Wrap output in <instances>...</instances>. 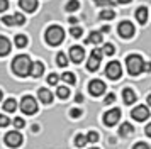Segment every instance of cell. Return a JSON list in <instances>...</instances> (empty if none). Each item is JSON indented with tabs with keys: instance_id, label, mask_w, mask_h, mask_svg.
Here are the masks:
<instances>
[{
	"instance_id": "6da1fadb",
	"label": "cell",
	"mask_w": 151,
	"mask_h": 149,
	"mask_svg": "<svg viewBox=\"0 0 151 149\" xmlns=\"http://www.w3.org/2000/svg\"><path fill=\"white\" fill-rule=\"evenodd\" d=\"M31 66H32V61H31L27 54H19L12 61V71L17 76H22V78L31 74Z\"/></svg>"
},
{
	"instance_id": "7a4b0ae2",
	"label": "cell",
	"mask_w": 151,
	"mask_h": 149,
	"mask_svg": "<svg viewBox=\"0 0 151 149\" xmlns=\"http://www.w3.org/2000/svg\"><path fill=\"white\" fill-rule=\"evenodd\" d=\"M126 66H127V71L132 76H137L139 73H143V66H144V61L139 54H129L126 58Z\"/></svg>"
},
{
	"instance_id": "3957f363",
	"label": "cell",
	"mask_w": 151,
	"mask_h": 149,
	"mask_svg": "<svg viewBox=\"0 0 151 149\" xmlns=\"http://www.w3.org/2000/svg\"><path fill=\"white\" fill-rule=\"evenodd\" d=\"M44 37H46V42H48V44L58 46V44H61L63 39H65V31H63L60 26H51V27H48Z\"/></svg>"
},
{
	"instance_id": "277c9868",
	"label": "cell",
	"mask_w": 151,
	"mask_h": 149,
	"mask_svg": "<svg viewBox=\"0 0 151 149\" xmlns=\"http://www.w3.org/2000/svg\"><path fill=\"white\" fill-rule=\"evenodd\" d=\"M21 110H22L26 115L36 114V112H37V102L34 100V97L26 95V97L21 100Z\"/></svg>"
},
{
	"instance_id": "5b68a950",
	"label": "cell",
	"mask_w": 151,
	"mask_h": 149,
	"mask_svg": "<svg viewBox=\"0 0 151 149\" xmlns=\"http://www.w3.org/2000/svg\"><path fill=\"white\" fill-rule=\"evenodd\" d=\"M102 49H99V47H95L92 53H90V58H88V63H87V69L88 71H97L99 69V66H100V61H102Z\"/></svg>"
},
{
	"instance_id": "8992f818",
	"label": "cell",
	"mask_w": 151,
	"mask_h": 149,
	"mask_svg": "<svg viewBox=\"0 0 151 149\" xmlns=\"http://www.w3.org/2000/svg\"><path fill=\"white\" fill-rule=\"evenodd\" d=\"M122 74V66L119 61H110L107 68H105V76L110 78V80H119Z\"/></svg>"
},
{
	"instance_id": "52a82bcc",
	"label": "cell",
	"mask_w": 151,
	"mask_h": 149,
	"mask_svg": "<svg viewBox=\"0 0 151 149\" xmlns=\"http://www.w3.org/2000/svg\"><path fill=\"white\" fill-rule=\"evenodd\" d=\"M131 117L137 122H144L148 117H150V108L146 107V105H137L131 110Z\"/></svg>"
},
{
	"instance_id": "ba28073f",
	"label": "cell",
	"mask_w": 151,
	"mask_h": 149,
	"mask_svg": "<svg viewBox=\"0 0 151 149\" xmlns=\"http://www.w3.org/2000/svg\"><path fill=\"white\" fill-rule=\"evenodd\" d=\"M5 144H7L9 148H19L22 144V135L17 132V130H10V132H7L5 134Z\"/></svg>"
},
{
	"instance_id": "9c48e42d",
	"label": "cell",
	"mask_w": 151,
	"mask_h": 149,
	"mask_svg": "<svg viewBox=\"0 0 151 149\" xmlns=\"http://www.w3.org/2000/svg\"><path fill=\"white\" fill-rule=\"evenodd\" d=\"M119 119H121V110L119 108H112L109 112H105V115H104V124L112 127V125H116L117 122H119Z\"/></svg>"
},
{
	"instance_id": "30bf717a",
	"label": "cell",
	"mask_w": 151,
	"mask_h": 149,
	"mask_svg": "<svg viewBox=\"0 0 151 149\" xmlns=\"http://www.w3.org/2000/svg\"><path fill=\"white\" fill-rule=\"evenodd\" d=\"M88 92L90 95H93V97H100V95L105 92V83L102 80H92L88 83Z\"/></svg>"
},
{
	"instance_id": "8fae6325",
	"label": "cell",
	"mask_w": 151,
	"mask_h": 149,
	"mask_svg": "<svg viewBox=\"0 0 151 149\" xmlns=\"http://www.w3.org/2000/svg\"><path fill=\"white\" fill-rule=\"evenodd\" d=\"M132 34H134V26L129 20H122L119 24V36L124 39H129V37H132Z\"/></svg>"
},
{
	"instance_id": "7c38bea8",
	"label": "cell",
	"mask_w": 151,
	"mask_h": 149,
	"mask_svg": "<svg viewBox=\"0 0 151 149\" xmlns=\"http://www.w3.org/2000/svg\"><path fill=\"white\" fill-rule=\"evenodd\" d=\"M83 56H85V51H83L82 46L70 47V59L73 61V63H80L83 59Z\"/></svg>"
},
{
	"instance_id": "4fadbf2b",
	"label": "cell",
	"mask_w": 151,
	"mask_h": 149,
	"mask_svg": "<svg viewBox=\"0 0 151 149\" xmlns=\"http://www.w3.org/2000/svg\"><path fill=\"white\" fill-rule=\"evenodd\" d=\"M136 93H134V90H131V88H124L122 90V100L126 105H132L134 102H136Z\"/></svg>"
},
{
	"instance_id": "5bb4252c",
	"label": "cell",
	"mask_w": 151,
	"mask_h": 149,
	"mask_svg": "<svg viewBox=\"0 0 151 149\" xmlns=\"http://www.w3.org/2000/svg\"><path fill=\"white\" fill-rule=\"evenodd\" d=\"M37 97H39V100L42 103H51L53 102V93L49 92L48 88H39L37 90Z\"/></svg>"
},
{
	"instance_id": "9a60e30c",
	"label": "cell",
	"mask_w": 151,
	"mask_h": 149,
	"mask_svg": "<svg viewBox=\"0 0 151 149\" xmlns=\"http://www.w3.org/2000/svg\"><path fill=\"white\" fill-rule=\"evenodd\" d=\"M19 5L26 12H34L36 9H37V0H21Z\"/></svg>"
},
{
	"instance_id": "2e32d148",
	"label": "cell",
	"mask_w": 151,
	"mask_h": 149,
	"mask_svg": "<svg viewBox=\"0 0 151 149\" xmlns=\"http://www.w3.org/2000/svg\"><path fill=\"white\" fill-rule=\"evenodd\" d=\"M42 73H44V64H42L41 61H36V63H32V66H31V76L39 78Z\"/></svg>"
},
{
	"instance_id": "e0dca14e",
	"label": "cell",
	"mask_w": 151,
	"mask_h": 149,
	"mask_svg": "<svg viewBox=\"0 0 151 149\" xmlns=\"http://www.w3.org/2000/svg\"><path fill=\"white\" fill-rule=\"evenodd\" d=\"M9 53H10V41L0 36V56H7Z\"/></svg>"
},
{
	"instance_id": "ac0fdd59",
	"label": "cell",
	"mask_w": 151,
	"mask_h": 149,
	"mask_svg": "<svg viewBox=\"0 0 151 149\" xmlns=\"http://www.w3.org/2000/svg\"><path fill=\"white\" fill-rule=\"evenodd\" d=\"M132 132H134V127H132L131 124H127V122H124L122 125L119 127V135H121V137H129Z\"/></svg>"
},
{
	"instance_id": "d6986e66",
	"label": "cell",
	"mask_w": 151,
	"mask_h": 149,
	"mask_svg": "<svg viewBox=\"0 0 151 149\" xmlns=\"http://www.w3.org/2000/svg\"><path fill=\"white\" fill-rule=\"evenodd\" d=\"M136 19L139 24H146V20H148V9L146 7H139L136 10Z\"/></svg>"
},
{
	"instance_id": "ffe728a7",
	"label": "cell",
	"mask_w": 151,
	"mask_h": 149,
	"mask_svg": "<svg viewBox=\"0 0 151 149\" xmlns=\"http://www.w3.org/2000/svg\"><path fill=\"white\" fill-rule=\"evenodd\" d=\"M104 41V37H102V32H90V36L87 37V42H90V44H100Z\"/></svg>"
},
{
	"instance_id": "44dd1931",
	"label": "cell",
	"mask_w": 151,
	"mask_h": 149,
	"mask_svg": "<svg viewBox=\"0 0 151 149\" xmlns=\"http://www.w3.org/2000/svg\"><path fill=\"white\" fill-rule=\"evenodd\" d=\"M15 108H17V102L14 98H7L4 102V110L5 112H15Z\"/></svg>"
},
{
	"instance_id": "7402d4cb",
	"label": "cell",
	"mask_w": 151,
	"mask_h": 149,
	"mask_svg": "<svg viewBox=\"0 0 151 149\" xmlns=\"http://www.w3.org/2000/svg\"><path fill=\"white\" fill-rule=\"evenodd\" d=\"M114 17H116V12H114V10H110V9H105V10L100 12V19H102V20H112Z\"/></svg>"
},
{
	"instance_id": "603a6c76",
	"label": "cell",
	"mask_w": 151,
	"mask_h": 149,
	"mask_svg": "<svg viewBox=\"0 0 151 149\" xmlns=\"http://www.w3.org/2000/svg\"><path fill=\"white\" fill-rule=\"evenodd\" d=\"M56 63H58V66L65 68L66 64H68V58H66V54L65 53H58V56H56Z\"/></svg>"
},
{
	"instance_id": "cb8c5ba5",
	"label": "cell",
	"mask_w": 151,
	"mask_h": 149,
	"mask_svg": "<svg viewBox=\"0 0 151 149\" xmlns=\"http://www.w3.org/2000/svg\"><path fill=\"white\" fill-rule=\"evenodd\" d=\"M61 78H63L65 81H66V83H70V85H75V83H76L75 74H73V73H70V71H65V73L61 74Z\"/></svg>"
},
{
	"instance_id": "d4e9b609",
	"label": "cell",
	"mask_w": 151,
	"mask_h": 149,
	"mask_svg": "<svg viewBox=\"0 0 151 149\" xmlns=\"http://www.w3.org/2000/svg\"><path fill=\"white\" fill-rule=\"evenodd\" d=\"M26 44H27V37H26L24 34L15 36V46L17 47H26Z\"/></svg>"
},
{
	"instance_id": "484cf974",
	"label": "cell",
	"mask_w": 151,
	"mask_h": 149,
	"mask_svg": "<svg viewBox=\"0 0 151 149\" xmlns=\"http://www.w3.org/2000/svg\"><path fill=\"white\" fill-rule=\"evenodd\" d=\"M56 95H58L60 98H63V100H65V98H68V97H70V90H68L66 87H58V90H56Z\"/></svg>"
},
{
	"instance_id": "4316f807",
	"label": "cell",
	"mask_w": 151,
	"mask_h": 149,
	"mask_svg": "<svg viewBox=\"0 0 151 149\" xmlns=\"http://www.w3.org/2000/svg\"><path fill=\"white\" fill-rule=\"evenodd\" d=\"M87 135H83V134H76L75 137V144H76V148H83L85 144H87Z\"/></svg>"
},
{
	"instance_id": "83f0119b",
	"label": "cell",
	"mask_w": 151,
	"mask_h": 149,
	"mask_svg": "<svg viewBox=\"0 0 151 149\" xmlns=\"http://www.w3.org/2000/svg\"><path fill=\"white\" fill-rule=\"evenodd\" d=\"M78 7H80L78 0H70L68 4H66V10L68 12H75V10H78Z\"/></svg>"
},
{
	"instance_id": "f1b7e54d",
	"label": "cell",
	"mask_w": 151,
	"mask_h": 149,
	"mask_svg": "<svg viewBox=\"0 0 151 149\" xmlns=\"http://www.w3.org/2000/svg\"><path fill=\"white\" fill-rule=\"evenodd\" d=\"M102 53H104V54H107V56H112V54L116 53V47L112 46L110 42H107V44H104V47H102Z\"/></svg>"
},
{
	"instance_id": "f546056e",
	"label": "cell",
	"mask_w": 151,
	"mask_h": 149,
	"mask_svg": "<svg viewBox=\"0 0 151 149\" xmlns=\"http://www.w3.org/2000/svg\"><path fill=\"white\" fill-rule=\"evenodd\" d=\"M70 34H71L73 37H76V39H78V37L83 34V29H82V27H78V26H73L71 29H70Z\"/></svg>"
},
{
	"instance_id": "4dcf8cb0",
	"label": "cell",
	"mask_w": 151,
	"mask_h": 149,
	"mask_svg": "<svg viewBox=\"0 0 151 149\" xmlns=\"http://www.w3.org/2000/svg\"><path fill=\"white\" fill-rule=\"evenodd\" d=\"M12 17H14V22H15V26H22V24H24V22H26V19H24V15H22V14H14V15H12Z\"/></svg>"
},
{
	"instance_id": "1f68e13d",
	"label": "cell",
	"mask_w": 151,
	"mask_h": 149,
	"mask_svg": "<svg viewBox=\"0 0 151 149\" xmlns=\"http://www.w3.org/2000/svg\"><path fill=\"white\" fill-rule=\"evenodd\" d=\"M87 141H88V142H97V141H99V132L90 130L88 134H87Z\"/></svg>"
},
{
	"instance_id": "d6a6232c",
	"label": "cell",
	"mask_w": 151,
	"mask_h": 149,
	"mask_svg": "<svg viewBox=\"0 0 151 149\" xmlns=\"http://www.w3.org/2000/svg\"><path fill=\"white\" fill-rule=\"evenodd\" d=\"M93 2H95L97 5H100V7H114V2H112V0H93Z\"/></svg>"
},
{
	"instance_id": "836d02e7",
	"label": "cell",
	"mask_w": 151,
	"mask_h": 149,
	"mask_svg": "<svg viewBox=\"0 0 151 149\" xmlns=\"http://www.w3.org/2000/svg\"><path fill=\"white\" fill-rule=\"evenodd\" d=\"M12 124H14V127H15V129H22L24 125H26V122H24V119H21V117H15Z\"/></svg>"
},
{
	"instance_id": "e575fe53",
	"label": "cell",
	"mask_w": 151,
	"mask_h": 149,
	"mask_svg": "<svg viewBox=\"0 0 151 149\" xmlns=\"http://www.w3.org/2000/svg\"><path fill=\"white\" fill-rule=\"evenodd\" d=\"M58 81H60V76H58L56 73H51L48 76V83H49V85H56Z\"/></svg>"
},
{
	"instance_id": "d590c367",
	"label": "cell",
	"mask_w": 151,
	"mask_h": 149,
	"mask_svg": "<svg viewBox=\"0 0 151 149\" xmlns=\"http://www.w3.org/2000/svg\"><path fill=\"white\" fill-rule=\"evenodd\" d=\"M2 22H4V24H7V26H15L14 17H12V15H5V17H2Z\"/></svg>"
},
{
	"instance_id": "8d00e7d4",
	"label": "cell",
	"mask_w": 151,
	"mask_h": 149,
	"mask_svg": "<svg viewBox=\"0 0 151 149\" xmlns=\"http://www.w3.org/2000/svg\"><path fill=\"white\" fill-rule=\"evenodd\" d=\"M9 124H10V120H9L7 115H2V114H0V127H7Z\"/></svg>"
},
{
	"instance_id": "74e56055",
	"label": "cell",
	"mask_w": 151,
	"mask_h": 149,
	"mask_svg": "<svg viewBox=\"0 0 151 149\" xmlns=\"http://www.w3.org/2000/svg\"><path fill=\"white\" fill-rule=\"evenodd\" d=\"M70 115H71L73 119H78V117L82 115V110H80V108H71V110H70Z\"/></svg>"
},
{
	"instance_id": "f35d334b",
	"label": "cell",
	"mask_w": 151,
	"mask_h": 149,
	"mask_svg": "<svg viewBox=\"0 0 151 149\" xmlns=\"http://www.w3.org/2000/svg\"><path fill=\"white\" fill-rule=\"evenodd\" d=\"M132 149H150V146H148L146 142H136V144L132 146Z\"/></svg>"
},
{
	"instance_id": "ab89813d",
	"label": "cell",
	"mask_w": 151,
	"mask_h": 149,
	"mask_svg": "<svg viewBox=\"0 0 151 149\" xmlns=\"http://www.w3.org/2000/svg\"><path fill=\"white\" fill-rule=\"evenodd\" d=\"M7 7H9V2H7V0H0V12L7 10Z\"/></svg>"
},
{
	"instance_id": "60d3db41",
	"label": "cell",
	"mask_w": 151,
	"mask_h": 149,
	"mask_svg": "<svg viewBox=\"0 0 151 149\" xmlns=\"http://www.w3.org/2000/svg\"><path fill=\"white\" fill-rule=\"evenodd\" d=\"M114 100H116V95L114 93H109L107 97H105V103H112Z\"/></svg>"
},
{
	"instance_id": "b9f144b4",
	"label": "cell",
	"mask_w": 151,
	"mask_h": 149,
	"mask_svg": "<svg viewBox=\"0 0 151 149\" xmlns=\"http://www.w3.org/2000/svg\"><path fill=\"white\" fill-rule=\"evenodd\" d=\"M143 71H146V73H150V71H151V63H144Z\"/></svg>"
},
{
	"instance_id": "7bdbcfd3",
	"label": "cell",
	"mask_w": 151,
	"mask_h": 149,
	"mask_svg": "<svg viewBox=\"0 0 151 149\" xmlns=\"http://www.w3.org/2000/svg\"><path fill=\"white\" fill-rule=\"evenodd\" d=\"M146 135H148V137H151V124H148V125H146Z\"/></svg>"
},
{
	"instance_id": "ee69618b",
	"label": "cell",
	"mask_w": 151,
	"mask_h": 149,
	"mask_svg": "<svg viewBox=\"0 0 151 149\" xmlns=\"http://www.w3.org/2000/svg\"><path fill=\"white\" fill-rule=\"evenodd\" d=\"M109 31H110L109 26H104V27H102V32H109Z\"/></svg>"
},
{
	"instance_id": "f6af8a7d",
	"label": "cell",
	"mask_w": 151,
	"mask_h": 149,
	"mask_svg": "<svg viewBox=\"0 0 151 149\" xmlns=\"http://www.w3.org/2000/svg\"><path fill=\"white\" fill-rule=\"evenodd\" d=\"M75 100H76V102H82V100H83V97H82L80 93H78V95H76V98H75Z\"/></svg>"
},
{
	"instance_id": "bcb514c9",
	"label": "cell",
	"mask_w": 151,
	"mask_h": 149,
	"mask_svg": "<svg viewBox=\"0 0 151 149\" xmlns=\"http://www.w3.org/2000/svg\"><path fill=\"white\" fill-rule=\"evenodd\" d=\"M131 0H117V4H129Z\"/></svg>"
},
{
	"instance_id": "7dc6e473",
	"label": "cell",
	"mask_w": 151,
	"mask_h": 149,
	"mask_svg": "<svg viewBox=\"0 0 151 149\" xmlns=\"http://www.w3.org/2000/svg\"><path fill=\"white\" fill-rule=\"evenodd\" d=\"M146 100H148V105H150V107H151V93L148 95V97H146Z\"/></svg>"
},
{
	"instance_id": "c3c4849f",
	"label": "cell",
	"mask_w": 151,
	"mask_h": 149,
	"mask_svg": "<svg viewBox=\"0 0 151 149\" xmlns=\"http://www.w3.org/2000/svg\"><path fill=\"white\" fill-rule=\"evenodd\" d=\"M0 102H2V90H0Z\"/></svg>"
},
{
	"instance_id": "681fc988",
	"label": "cell",
	"mask_w": 151,
	"mask_h": 149,
	"mask_svg": "<svg viewBox=\"0 0 151 149\" xmlns=\"http://www.w3.org/2000/svg\"><path fill=\"white\" fill-rule=\"evenodd\" d=\"M90 149H99V148H90Z\"/></svg>"
}]
</instances>
